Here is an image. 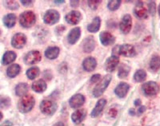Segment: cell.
Here are the masks:
<instances>
[{
	"mask_svg": "<svg viewBox=\"0 0 160 126\" xmlns=\"http://www.w3.org/2000/svg\"><path fill=\"white\" fill-rule=\"evenodd\" d=\"M53 126H64V124L62 122H58L55 124Z\"/></svg>",
	"mask_w": 160,
	"mask_h": 126,
	"instance_id": "cell-45",
	"label": "cell"
},
{
	"mask_svg": "<svg viewBox=\"0 0 160 126\" xmlns=\"http://www.w3.org/2000/svg\"><path fill=\"white\" fill-rule=\"evenodd\" d=\"M17 58V55L14 51H7L2 57V63L4 65H9L15 61Z\"/></svg>",
	"mask_w": 160,
	"mask_h": 126,
	"instance_id": "cell-25",
	"label": "cell"
},
{
	"mask_svg": "<svg viewBox=\"0 0 160 126\" xmlns=\"http://www.w3.org/2000/svg\"><path fill=\"white\" fill-rule=\"evenodd\" d=\"M87 116V110L85 109H80L76 110L74 114L71 115V119L73 122L75 124H79L84 120V118Z\"/></svg>",
	"mask_w": 160,
	"mask_h": 126,
	"instance_id": "cell-20",
	"label": "cell"
},
{
	"mask_svg": "<svg viewBox=\"0 0 160 126\" xmlns=\"http://www.w3.org/2000/svg\"><path fill=\"white\" fill-rule=\"evenodd\" d=\"M0 126H13V125H12V123H11V121H6L5 122L2 123V124H1V125H0Z\"/></svg>",
	"mask_w": 160,
	"mask_h": 126,
	"instance_id": "cell-41",
	"label": "cell"
},
{
	"mask_svg": "<svg viewBox=\"0 0 160 126\" xmlns=\"http://www.w3.org/2000/svg\"><path fill=\"white\" fill-rule=\"evenodd\" d=\"M41 54L37 51H32L28 52L24 57V61L28 65H34L39 62L41 60Z\"/></svg>",
	"mask_w": 160,
	"mask_h": 126,
	"instance_id": "cell-7",
	"label": "cell"
},
{
	"mask_svg": "<svg viewBox=\"0 0 160 126\" xmlns=\"http://www.w3.org/2000/svg\"><path fill=\"white\" fill-rule=\"evenodd\" d=\"M65 1H55V3H64Z\"/></svg>",
	"mask_w": 160,
	"mask_h": 126,
	"instance_id": "cell-46",
	"label": "cell"
},
{
	"mask_svg": "<svg viewBox=\"0 0 160 126\" xmlns=\"http://www.w3.org/2000/svg\"><path fill=\"white\" fill-rule=\"evenodd\" d=\"M136 54L135 47L130 44H124L118 47V55H122L124 57L131 58Z\"/></svg>",
	"mask_w": 160,
	"mask_h": 126,
	"instance_id": "cell-9",
	"label": "cell"
},
{
	"mask_svg": "<svg viewBox=\"0 0 160 126\" xmlns=\"http://www.w3.org/2000/svg\"><path fill=\"white\" fill-rule=\"evenodd\" d=\"M96 60H95V58H92V57L85 58L83 62H82V67H83L84 70L88 71V72H91V71L95 70V69L96 68Z\"/></svg>",
	"mask_w": 160,
	"mask_h": 126,
	"instance_id": "cell-18",
	"label": "cell"
},
{
	"mask_svg": "<svg viewBox=\"0 0 160 126\" xmlns=\"http://www.w3.org/2000/svg\"><path fill=\"white\" fill-rule=\"evenodd\" d=\"M158 15H159L160 16V5L158 6Z\"/></svg>",
	"mask_w": 160,
	"mask_h": 126,
	"instance_id": "cell-48",
	"label": "cell"
},
{
	"mask_svg": "<svg viewBox=\"0 0 160 126\" xmlns=\"http://www.w3.org/2000/svg\"><path fill=\"white\" fill-rule=\"evenodd\" d=\"M32 90L36 93H42L47 90V83L45 81L42 79H39L38 81H35V82H33Z\"/></svg>",
	"mask_w": 160,
	"mask_h": 126,
	"instance_id": "cell-22",
	"label": "cell"
},
{
	"mask_svg": "<svg viewBox=\"0 0 160 126\" xmlns=\"http://www.w3.org/2000/svg\"><path fill=\"white\" fill-rule=\"evenodd\" d=\"M3 23L8 28H11L16 23V15L15 14H8L3 17Z\"/></svg>",
	"mask_w": 160,
	"mask_h": 126,
	"instance_id": "cell-24",
	"label": "cell"
},
{
	"mask_svg": "<svg viewBox=\"0 0 160 126\" xmlns=\"http://www.w3.org/2000/svg\"><path fill=\"white\" fill-rule=\"evenodd\" d=\"M109 114L112 117H115V116L117 115V110L115 109H111L110 110Z\"/></svg>",
	"mask_w": 160,
	"mask_h": 126,
	"instance_id": "cell-40",
	"label": "cell"
},
{
	"mask_svg": "<svg viewBox=\"0 0 160 126\" xmlns=\"http://www.w3.org/2000/svg\"><path fill=\"white\" fill-rule=\"evenodd\" d=\"M130 85L128 83L126 82H121L119 83L115 90V94L118 96L120 98H123L126 97V95L128 94V91H129Z\"/></svg>",
	"mask_w": 160,
	"mask_h": 126,
	"instance_id": "cell-16",
	"label": "cell"
},
{
	"mask_svg": "<svg viewBox=\"0 0 160 126\" xmlns=\"http://www.w3.org/2000/svg\"><path fill=\"white\" fill-rule=\"evenodd\" d=\"M85 102V97L81 94H77L72 96L69 100L70 106L73 109H78L81 107Z\"/></svg>",
	"mask_w": 160,
	"mask_h": 126,
	"instance_id": "cell-11",
	"label": "cell"
},
{
	"mask_svg": "<svg viewBox=\"0 0 160 126\" xmlns=\"http://www.w3.org/2000/svg\"><path fill=\"white\" fill-rule=\"evenodd\" d=\"M119 63V58L117 56L112 55L111 57L108 58L105 63V70L108 72H112L118 66Z\"/></svg>",
	"mask_w": 160,
	"mask_h": 126,
	"instance_id": "cell-14",
	"label": "cell"
},
{
	"mask_svg": "<svg viewBox=\"0 0 160 126\" xmlns=\"http://www.w3.org/2000/svg\"><path fill=\"white\" fill-rule=\"evenodd\" d=\"M21 2H22V5L25 6V7H30V6L32 5L33 3L32 1H29V0H28V1H25V0H23V1H21Z\"/></svg>",
	"mask_w": 160,
	"mask_h": 126,
	"instance_id": "cell-39",
	"label": "cell"
},
{
	"mask_svg": "<svg viewBox=\"0 0 160 126\" xmlns=\"http://www.w3.org/2000/svg\"><path fill=\"white\" fill-rule=\"evenodd\" d=\"M95 41L92 36L86 38L82 43V49L85 53H91L95 50Z\"/></svg>",
	"mask_w": 160,
	"mask_h": 126,
	"instance_id": "cell-17",
	"label": "cell"
},
{
	"mask_svg": "<svg viewBox=\"0 0 160 126\" xmlns=\"http://www.w3.org/2000/svg\"><path fill=\"white\" fill-rule=\"evenodd\" d=\"M130 70H131V68H130L129 65H125V64H122V65L119 66V70H118V76L119 78H127L129 74Z\"/></svg>",
	"mask_w": 160,
	"mask_h": 126,
	"instance_id": "cell-30",
	"label": "cell"
},
{
	"mask_svg": "<svg viewBox=\"0 0 160 126\" xmlns=\"http://www.w3.org/2000/svg\"><path fill=\"white\" fill-rule=\"evenodd\" d=\"M106 104H107V100L105 99H100L98 100V102L95 104V107L94 109L91 112V117H97L99 115L102 111L103 110L104 107H105Z\"/></svg>",
	"mask_w": 160,
	"mask_h": 126,
	"instance_id": "cell-21",
	"label": "cell"
},
{
	"mask_svg": "<svg viewBox=\"0 0 160 126\" xmlns=\"http://www.w3.org/2000/svg\"><path fill=\"white\" fill-rule=\"evenodd\" d=\"M59 48L57 46H51L48 47L45 51V56L49 59L53 60L55 59L59 54Z\"/></svg>",
	"mask_w": 160,
	"mask_h": 126,
	"instance_id": "cell-23",
	"label": "cell"
},
{
	"mask_svg": "<svg viewBox=\"0 0 160 126\" xmlns=\"http://www.w3.org/2000/svg\"><path fill=\"white\" fill-rule=\"evenodd\" d=\"M148 7H149V11L151 14V15H155V2H150L148 4Z\"/></svg>",
	"mask_w": 160,
	"mask_h": 126,
	"instance_id": "cell-37",
	"label": "cell"
},
{
	"mask_svg": "<svg viewBox=\"0 0 160 126\" xmlns=\"http://www.w3.org/2000/svg\"><path fill=\"white\" fill-rule=\"evenodd\" d=\"M2 114L0 112V121H2Z\"/></svg>",
	"mask_w": 160,
	"mask_h": 126,
	"instance_id": "cell-47",
	"label": "cell"
},
{
	"mask_svg": "<svg viewBox=\"0 0 160 126\" xmlns=\"http://www.w3.org/2000/svg\"><path fill=\"white\" fill-rule=\"evenodd\" d=\"M80 35H81V29H80L79 27H75V28L72 29L70 31L69 34H68V42L70 44H71V45L75 44L77 42V41L79 39Z\"/></svg>",
	"mask_w": 160,
	"mask_h": 126,
	"instance_id": "cell-19",
	"label": "cell"
},
{
	"mask_svg": "<svg viewBox=\"0 0 160 126\" xmlns=\"http://www.w3.org/2000/svg\"><path fill=\"white\" fill-rule=\"evenodd\" d=\"M20 70H21V67H20L19 65H18V64H12L7 70V74H8L9 78H15L20 73Z\"/></svg>",
	"mask_w": 160,
	"mask_h": 126,
	"instance_id": "cell-26",
	"label": "cell"
},
{
	"mask_svg": "<svg viewBox=\"0 0 160 126\" xmlns=\"http://www.w3.org/2000/svg\"><path fill=\"white\" fill-rule=\"evenodd\" d=\"M145 109H146V108L144 106H140L139 109H138V114H142V113L145 111Z\"/></svg>",
	"mask_w": 160,
	"mask_h": 126,
	"instance_id": "cell-42",
	"label": "cell"
},
{
	"mask_svg": "<svg viewBox=\"0 0 160 126\" xmlns=\"http://www.w3.org/2000/svg\"><path fill=\"white\" fill-rule=\"evenodd\" d=\"M0 34H1V30H0Z\"/></svg>",
	"mask_w": 160,
	"mask_h": 126,
	"instance_id": "cell-49",
	"label": "cell"
},
{
	"mask_svg": "<svg viewBox=\"0 0 160 126\" xmlns=\"http://www.w3.org/2000/svg\"><path fill=\"white\" fill-rule=\"evenodd\" d=\"M111 78H112V77H111V74H107L106 76H104L103 78L99 81V83L93 90V95H94V97H98L103 94L106 89L108 88V86L109 85L110 82L111 81Z\"/></svg>",
	"mask_w": 160,
	"mask_h": 126,
	"instance_id": "cell-3",
	"label": "cell"
},
{
	"mask_svg": "<svg viewBox=\"0 0 160 126\" xmlns=\"http://www.w3.org/2000/svg\"><path fill=\"white\" fill-rule=\"evenodd\" d=\"M120 30L123 34H127L131 31L132 27V18L130 15H125L122 18L119 24Z\"/></svg>",
	"mask_w": 160,
	"mask_h": 126,
	"instance_id": "cell-10",
	"label": "cell"
},
{
	"mask_svg": "<svg viewBox=\"0 0 160 126\" xmlns=\"http://www.w3.org/2000/svg\"><path fill=\"white\" fill-rule=\"evenodd\" d=\"M134 14L139 19H144L148 18V11L146 9L142 2H138L134 9Z\"/></svg>",
	"mask_w": 160,
	"mask_h": 126,
	"instance_id": "cell-13",
	"label": "cell"
},
{
	"mask_svg": "<svg viewBox=\"0 0 160 126\" xmlns=\"http://www.w3.org/2000/svg\"><path fill=\"white\" fill-rule=\"evenodd\" d=\"M4 5L7 8L10 10H16L18 8V3L16 1H5Z\"/></svg>",
	"mask_w": 160,
	"mask_h": 126,
	"instance_id": "cell-35",
	"label": "cell"
},
{
	"mask_svg": "<svg viewBox=\"0 0 160 126\" xmlns=\"http://www.w3.org/2000/svg\"><path fill=\"white\" fill-rule=\"evenodd\" d=\"M40 70L38 67H31L27 71V76L31 80H34L39 75Z\"/></svg>",
	"mask_w": 160,
	"mask_h": 126,
	"instance_id": "cell-32",
	"label": "cell"
},
{
	"mask_svg": "<svg viewBox=\"0 0 160 126\" xmlns=\"http://www.w3.org/2000/svg\"><path fill=\"white\" fill-rule=\"evenodd\" d=\"M142 90L143 94L148 97H153L158 93V85L155 81H148L143 84L142 86Z\"/></svg>",
	"mask_w": 160,
	"mask_h": 126,
	"instance_id": "cell-5",
	"label": "cell"
},
{
	"mask_svg": "<svg viewBox=\"0 0 160 126\" xmlns=\"http://www.w3.org/2000/svg\"><path fill=\"white\" fill-rule=\"evenodd\" d=\"M100 3H101V1H96V0H95V1H88V5L94 11H95L98 8Z\"/></svg>",
	"mask_w": 160,
	"mask_h": 126,
	"instance_id": "cell-36",
	"label": "cell"
},
{
	"mask_svg": "<svg viewBox=\"0 0 160 126\" xmlns=\"http://www.w3.org/2000/svg\"><path fill=\"white\" fill-rule=\"evenodd\" d=\"M27 42V37L22 33L15 34L11 39V45L16 49H22Z\"/></svg>",
	"mask_w": 160,
	"mask_h": 126,
	"instance_id": "cell-8",
	"label": "cell"
},
{
	"mask_svg": "<svg viewBox=\"0 0 160 126\" xmlns=\"http://www.w3.org/2000/svg\"><path fill=\"white\" fill-rule=\"evenodd\" d=\"M101 26V19L99 17H95L91 24H89L88 27V30L91 33L98 32Z\"/></svg>",
	"mask_w": 160,
	"mask_h": 126,
	"instance_id": "cell-27",
	"label": "cell"
},
{
	"mask_svg": "<svg viewBox=\"0 0 160 126\" xmlns=\"http://www.w3.org/2000/svg\"><path fill=\"white\" fill-rule=\"evenodd\" d=\"M100 78H101L100 74H94V75H93L91 78V83L97 82V81H98L100 80Z\"/></svg>",
	"mask_w": 160,
	"mask_h": 126,
	"instance_id": "cell-38",
	"label": "cell"
},
{
	"mask_svg": "<svg viewBox=\"0 0 160 126\" xmlns=\"http://www.w3.org/2000/svg\"><path fill=\"white\" fill-rule=\"evenodd\" d=\"M11 104V99L8 97L2 96L0 97V108L6 109L10 106Z\"/></svg>",
	"mask_w": 160,
	"mask_h": 126,
	"instance_id": "cell-34",
	"label": "cell"
},
{
	"mask_svg": "<svg viewBox=\"0 0 160 126\" xmlns=\"http://www.w3.org/2000/svg\"><path fill=\"white\" fill-rule=\"evenodd\" d=\"M140 104H141V101H140L139 99H137L136 101H135V105H136V106H138V105H139Z\"/></svg>",
	"mask_w": 160,
	"mask_h": 126,
	"instance_id": "cell-44",
	"label": "cell"
},
{
	"mask_svg": "<svg viewBox=\"0 0 160 126\" xmlns=\"http://www.w3.org/2000/svg\"><path fill=\"white\" fill-rule=\"evenodd\" d=\"M147 78V73L143 70H138L134 75V79L136 82H142Z\"/></svg>",
	"mask_w": 160,
	"mask_h": 126,
	"instance_id": "cell-31",
	"label": "cell"
},
{
	"mask_svg": "<svg viewBox=\"0 0 160 126\" xmlns=\"http://www.w3.org/2000/svg\"><path fill=\"white\" fill-rule=\"evenodd\" d=\"M28 90H29V87H28V84L20 83V84L17 85L16 88H15V94L18 97H23L28 92Z\"/></svg>",
	"mask_w": 160,
	"mask_h": 126,
	"instance_id": "cell-29",
	"label": "cell"
},
{
	"mask_svg": "<svg viewBox=\"0 0 160 126\" xmlns=\"http://www.w3.org/2000/svg\"><path fill=\"white\" fill-rule=\"evenodd\" d=\"M35 98L32 95L30 94H26L25 96L22 97V98L19 100L18 104V108L21 113H28L33 109L35 105Z\"/></svg>",
	"mask_w": 160,
	"mask_h": 126,
	"instance_id": "cell-1",
	"label": "cell"
},
{
	"mask_svg": "<svg viewBox=\"0 0 160 126\" xmlns=\"http://www.w3.org/2000/svg\"><path fill=\"white\" fill-rule=\"evenodd\" d=\"M36 22V15L32 11H24L19 16L20 25L24 28H30Z\"/></svg>",
	"mask_w": 160,
	"mask_h": 126,
	"instance_id": "cell-2",
	"label": "cell"
},
{
	"mask_svg": "<svg viewBox=\"0 0 160 126\" xmlns=\"http://www.w3.org/2000/svg\"><path fill=\"white\" fill-rule=\"evenodd\" d=\"M57 109V104L52 100H43L40 104V110L45 115H52Z\"/></svg>",
	"mask_w": 160,
	"mask_h": 126,
	"instance_id": "cell-4",
	"label": "cell"
},
{
	"mask_svg": "<svg viewBox=\"0 0 160 126\" xmlns=\"http://www.w3.org/2000/svg\"><path fill=\"white\" fill-rule=\"evenodd\" d=\"M81 19H82L81 13L77 11H71L65 16V20L67 21V22L71 25L78 24L81 21Z\"/></svg>",
	"mask_w": 160,
	"mask_h": 126,
	"instance_id": "cell-12",
	"label": "cell"
},
{
	"mask_svg": "<svg viewBox=\"0 0 160 126\" xmlns=\"http://www.w3.org/2000/svg\"><path fill=\"white\" fill-rule=\"evenodd\" d=\"M78 1H71V7H78Z\"/></svg>",
	"mask_w": 160,
	"mask_h": 126,
	"instance_id": "cell-43",
	"label": "cell"
},
{
	"mask_svg": "<svg viewBox=\"0 0 160 126\" xmlns=\"http://www.w3.org/2000/svg\"><path fill=\"white\" fill-rule=\"evenodd\" d=\"M99 39L101 43L103 46H105L112 45L115 41V37L113 36L110 32H108V31H103V32L101 33L99 35Z\"/></svg>",
	"mask_w": 160,
	"mask_h": 126,
	"instance_id": "cell-15",
	"label": "cell"
},
{
	"mask_svg": "<svg viewBox=\"0 0 160 126\" xmlns=\"http://www.w3.org/2000/svg\"><path fill=\"white\" fill-rule=\"evenodd\" d=\"M150 70L153 72H156L160 69V57L158 55H154L150 61Z\"/></svg>",
	"mask_w": 160,
	"mask_h": 126,
	"instance_id": "cell-28",
	"label": "cell"
},
{
	"mask_svg": "<svg viewBox=\"0 0 160 126\" xmlns=\"http://www.w3.org/2000/svg\"><path fill=\"white\" fill-rule=\"evenodd\" d=\"M59 13L55 10H48L43 16V21L46 24L54 25L59 20Z\"/></svg>",
	"mask_w": 160,
	"mask_h": 126,
	"instance_id": "cell-6",
	"label": "cell"
},
{
	"mask_svg": "<svg viewBox=\"0 0 160 126\" xmlns=\"http://www.w3.org/2000/svg\"><path fill=\"white\" fill-rule=\"evenodd\" d=\"M120 4H121V1L120 0H112V1H109L108 4V9L111 11H116L119 8Z\"/></svg>",
	"mask_w": 160,
	"mask_h": 126,
	"instance_id": "cell-33",
	"label": "cell"
}]
</instances>
